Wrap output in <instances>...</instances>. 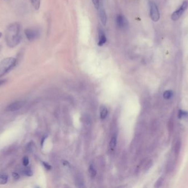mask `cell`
I'll return each mask as SVG.
<instances>
[{"label":"cell","instance_id":"3957f363","mask_svg":"<svg viewBox=\"0 0 188 188\" xmlns=\"http://www.w3.org/2000/svg\"><path fill=\"white\" fill-rule=\"evenodd\" d=\"M24 33L28 40L31 42H33L37 39L40 35V30L38 29L33 28H29L25 29L24 30Z\"/></svg>","mask_w":188,"mask_h":188},{"label":"cell","instance_id":"8fae6325","mask_svg":"<svg viewBox=\"0 0 188 188\" xmlns=\"http://www.w3.org/2000/svg\"><path fill=\"white\" fill-rule=\"evenodd\" d=\"M8 182V176L6 174H0V185L6 184Z\"/></svg>","mask_w":188,"mask_h":188},{"label":"cell","instance_id":"ac0fdd59","mask_svg":"<svg viewBox=\"0 0 188 188\" xmlns=\"http://www.w3.org/2000/svg\"><path fill=\"white\" fill-rule=\"evenodd\" d=\"M168 130L170 131V133H172L174 129V122L172 119H170L168 124Z\"/></svg>","mask_w":188,"mask_h":188},{"label":"cell","instance_id":"d4e9b609","mask_svg":"<svg viewBox=\"0 0 188 188\" xmlns=\"http://www.w3.org/2000/svg\"><path fill=\"white\" fill-rule=\"evenodd\" d=\"M43 163L44 166L45 167L46 169H47V170H50V169H51V167L50 165H49V164L45 163V162H43Z\"/></svg>","mask_w":188,"mask_h":188},{"label":"cell","instance_id":"44dd1931","mask_svg":"<svg viewBox=\"0 0 188 188\" xmlns=\"http://www.w3.org/2000/svg\"><path fill=\"white\" fill-rule=\"evenodd\" d=\"M92 2L94 4V6L95 7V8L96 9H98L101 4L100 0H92Z\"/></svg>","mask_w":188,"mask_h":188},{"label":"cell","instance_id":"e0dca14e","mask_svg":"<svg viewBox=\"0 0 188 188\" xmlns=\"http://www.w3.org/2000/svg\"><path fill=\"white\" fill-rule=\"evenodd\" d=\"M23 173L24 174V175L28 176H31L33 174V171L31 170L30 168H26L25 169H24L23 170Z\"/></svg>","mask_w":188,"mask_h":188},{"label":"cell","instance_id":"4316f807","mask_svg":"<svg viewBox=\"0 0 188 188\" xmlns=\"http://www.w3.org/2000/svg\"><path fill=\"white\" fill-rule=\"evenodd\" d=\"M2 36V33L0 32V38Z\"/></svg>","mask_w":188,"mask_h":188},{"label":"cell","instance_id":"277c9868","mask_svg":"<svg viewBox=\"0 0 188 188\" xmlns=\"http://www.w3.org/2000/svg\"><path fill=\"white\" fill-rule=\"evenodd\" d=\"M150 6V15L152 20L154 22H157L160 19V12L156 4L153 2L150 1L149 3Z\"/></svg>","mask_w":188,"mask_h":188},{"label":"cell","instance_id":"52a82bcc","mask_svg":"<svg viewBox=\"0 0 188 188\" xmlns=\"http://www.w3.org/2000/svg\"><path fill=\"white\" fill-rule=\"evenodd\" d=\"M115 23L117 27L119 29H125L128 25V22L126 18L121 14L117 15L115 18Z\"/></svg>","mask_w":188,"mask_h":188},{"label":"cell","instance_id":"d6986e66","mask_svg":"<svg viewBox=\"0 0 188 188\" xmlns=\"http://www.w3.org/2000/svg\"><path fill=\"white\" fill-rule=\"evenodd\" d=\"M163 182H164L163 178H162V177L160 178L159 179H158L157 181L156 184H155V187L156 188H158V187L161 186L162 184V183H163Z\"/></svg>","mask_w":188,"mask_h":188},{"label":"cell","instance_id":"7402d4cb","mask_svg":"<svg viewBox=\"0 0 188 188\" xmlns=\"http://www.w3.org/2000/svg\"><path fill=\"white\" fill-rule=\"evenodd\" d=\"M29 158L27 156L24 157V158H23V164L25 167H27L28 165L29 164Z\"/></svg>","mask_w":188,"mask_h":188},{"label":"cell","instance_id":"4fadbf2b","mask_svg":"<svg viewBox=\"0 0 188 188\" xmlns=\"http://www.w3.org/2000/svg\"><path fill=\"white\" fill-rule=\"evenodd\" d=\"M117 144V138L115 136H113L111 139V140L109 143V147L111 149H115Z\"/></svg>","mask_w":188,"mask_h":188},{"label":"cell","instance_id":"7c38bea8","mask_svg":"<svg viewBox=\"0 0 188 188\" xmlns=\"http://www.w3.org/2000/svg\"><path fill=\"white\" fill-rule=\"evenodd\" d=\"M180 148H181V142L180 141H178L176 142V144L174 145V153L176 155H178L179 154Z\"/></svg>","mask_w":188,"mask_h":188},{"label":"cell","instance_id":"ba28073f","mask_svg":"<svg viewBox=\"0 0 188 188\" xmlns=\"http://www.w3.org/2000/svg\"><path fill=\"white\" fill-rule=\"evenodd\" d=\"M98 10H99V17H100L101 22L102 23L103 25L105 26L106 25L107 21V17L106 11L103 8V7L101 3L99 6Z\"/></svg>","mask_w":188,"mask_h":188},{"label":"cell","instance_id":"2e32d148","mask_svg":"<svg viewBox=\"0 0 188 188\" xmlns=\"http://www.w3.org/2000/svg\"><path fill=\"white\" fill-rule=\"evenodd\" d=\"M173 95V92L171 91H166L164 92V97L166 99H170Z\"/></svg>","mask_w":188,"mask_h":188},{"label":"cell","instance_id":"603a6c76","mask_svg":"<svg viewBox=\"0 0 188 188\" xmlns=\"http://www.w3.org/2000/svg\"><path fill=\"white\" fill-rule=\"evenodd\" d=\"M12 176L13 179H15V180H18V179H19V177H20V176H19L18 174L16 173V172H13L12 173Z\"/></svg>","mask_w":188,"mask_h":188},{"label":"cell","instance_id":"484cf974","mask_svg":"<svg viewBox=\"0 0 188 188\" xmlns=\"http://www.w3.org/2000/svg\"><path fill=\"white\" fill-rule=\"evenodd\" d=\"M6 82V79H1L0 80V86L3 85Z\"/></svg>","mask_w":188,"mask_h":188},{"label":"cell","instance_id":"ffe728a7","mask_svg":"<svg viewBox=\"0 0 188 188\" xmlns=\"http://www.w3.org/2000/svg\"><path fill=\"white\" fill-rule=\"evenodd\" d=\"M188 115V112H185L182 110H179V113H178V117L179 118H182L183 117H186Z\"/></svg>","mask_w":188,"mask_h":188},{"label":"cell","instance_id":"6da1fadb","mask_svg":"<svg viewBox=\"0 0 188 188\" xmlns=\"http://www.w3.org/2000/svg\"><path fill=\"white\" fill-rule=\"evenodd\" d=\"M21 25L18 23H13L7 28L5 33V40L9 48H15L21 41Z\"/></svg>","mask_w":188,"mask_h":188},{"label":"cell","instance_id":"5b68a950","mask_svg":"<svg viewBox=\"0 0 188 188\" xmlns=\"http://www.w3.org/2000/svg\"><path fill=\"white\" fill-rule=\"evenodd\" d=\"M188 7V1L185 0L183 3L180 7L178 9L176 10L175 12H174L171 16L172 19L174 21H176L178 20L180 17L182 16L183 13L185 11L186 9H187Z\"/></svg>","mask_w":188,"mask_h":188},{"label":"cell","instance_id":"30bf717a","mask_svg":"<svg viewBox=\"0 0 188 188\" xmlns=\"http://www.w3.org/2000/svg\"><path fill=\"white\" fill-rule=\"evenodd\" d=\"M108 114V110L106 107L105 106H102L100 109V117L102 119L106 118Z\"/></svg>","mask_w":188,"mask_h":188},{"label":"cell","instance_id":"cb8c5ba5","mask_svg":"<svg viewBox=\"0 0 188 188\" xmlns=\"http://www.w3.org/2000/svg\"><path fill=\"white\" fill-rule=\"evenodd\" d=\"M32 148H33V147H32V144L31 143H28L27 146V151H31L32 149H33Z\"/></svg>","mask_w":188,"mask_h":188},{"label":"cell","instance_id":"5bb4252c","mask_svg":"<svg viewBox=\"0 0 188 188\" xmlns=\"http://www.w3.org/2000/svg\"><path fill=\"white\" fill-rule=\"evenodd\" d=\"M34 8L37 10L39 9L40 6V0H31Z\"/></svg>","mask_w":188,"mask_h":188},{"label":"cell","instance_id":"7a4b0ae2","mask_svg":"<svg viewBox=\"0 0 188 188\" xmlns=\"http://www.w3.org/2000/svg\"><path fill=\"white\" fill-rule=\"evenodd\" d=\"M17 60L15 58H7L0 62V78L9 72L15 66Z\"/></svg>","mask_w":188,"mask_h":188},{"label":"cell","instance_id":"9c48e42d","mask_svg":"<svg viewBox=\"0 0 188 188\" xmlns=\"http://www.w3.org/2000/svg\"><path fill=\"white\" fill-rule=\"evenodd\" d=\"M98 35H99L98 45L99 46H102L106 42L107 38L103 30L101 28H99L98 29Z\"/></svg>","mask_w":188,"mask_h":188},{"label":"cell","instance_id":"8992f818","mask_svg":"<svg viewBox=\"0 0 188 188\" xmlns=\"http://www.w3.org/2000/svg\"><path fill=\"white\" fill-rule=\"evenodd\" d=\"M25 104V102L24 100L16 101L13 103L10 104L9 106H7L6 110L7 112H15L21 108H23Z\"/></svg>","mask_w":188,"mask_h":188},{"label":"cell","instance_id":"9a60e30c","mask_svg":"<svg viewBox=\"0 0 188 188\" xmlns=\"http://www.w3.org/2000/svg\"><path fill=\"white\" fill-rule=\"evenodd\" d=\"M89 172L91 177H94L96 175V170L92 165H90L89 168Z\"/></svg>","mask_w":188,"mask_h":188}]
</instances>
